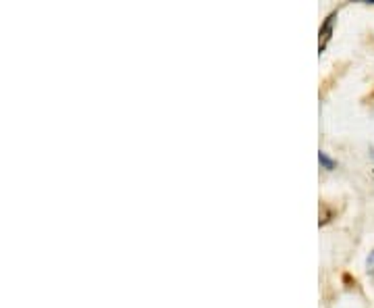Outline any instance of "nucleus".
I'll return each mask as SVG.
<instances>
[{
    "label": "nucleus",
    "mask_w": 374,
    "mask_h": 308,
    "mask_svg": "<svg viewBox=\"0 0 374 308\" xmlns=\"http://www.w3.org/2000/svg\"><path fill=\"white\" fill-rule=\"evenodd\" d=\"M335 21H337V13H331V15L327 17V21L322 23V27H320V46H318V50H320V52L327 48V44H329V40H331V33H333Z\"/></svg>",
    "instance_id": "1"
},
{
    "label": "nucleus",
    "mask_w": 374,
    "mask_h": 308,
    "mask_svg": "<svg viewBox=\"0 0 374 308\" xmlns=\"http://www.w3.org/2000/svg\"><path fill=\"white\" fill-rule=\"evenodd\" d=\"M318 162H320V167L327 169V171H333V169L337 167V162H335L327 153H318Z\"/></svg>",
    "instance_id": "2"
},
{
    "label": "nucleus",
    "mask_w": 374,
    "mask_h": 308,
    "mask_svg": "<svg viewBox=\"0 0 374 308\" xmlns=\"http://www.w3.org/2000/svg\"><path fill=\"white\" fill-rule=\"evenodd\" d=\"M366 267H368V273H373L374 275V250L368 254V259H366Z\"/></svg>",
    "instance_id": "3"
}]
</instances>
